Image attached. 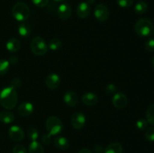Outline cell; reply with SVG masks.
<instances>
[{
	"mask_svg": "<svg viewBox=\"0 0 154 153\" xmlns=\"http://www.w3.org/2000/svg\"><path fill=\"white\" fill-rule=\"evenodd\" d=\"M98 100L99 98L93 92L85 93L82 97V102L87 106H93L97 104Z\"/></svg>",
	"mask_w": 154,
	"mask_h": 153,
	"instance_id": "obj_15",
	"label": "cell"
},
{
	"mask_svg": "<svg viewBox=\"0 0 154 153\" xmlns=\"http://www.w3.org/2000/svg\"><path fill=\"white\" fill-rule=\"evenodd\" d=\"M123 146L119 142L110 143L105 149V153H123Z\"/></svg>",
	"mask_w": 154,
	"mask_h": 153,
	"instance_id": "obj_20",
	"label": "cell"
},
{
	"mask_svg": "<svg viewBox=\"0 0 154 153\" xmlns=\"http://www.w3.org/2000/svg\"><path fill=\"white\" fill-rule=\"evenodd\" d=\"M135 31L139 36L147 37L153 33V24L149 19L141 18L135 22Z\"/></svg>",
	"mask_w": 154,
	"mask_h": 153,
	"instance_id": "obj_3",
	"label": "cell"
},
{
	"mask_svg": "<svg viewBox=\"0 0 154 153\" xmlns=\"http://www.w3.org/2000/svg\"><path fill=\"white\" fill-rule=\"evenodd\" d=\"M48 46L51 50H57L61 48L62 41L59 38H53L48 42Z\"/></svg>",
	"mask_w": 154,
	"mask_h": 153,
	"instance_id": "obj_24",
	"label": "cell"
},
{
	"mask_svg": "<svg viewBox=\"0 0 154 153\" xmlns=\"http://www.w3.org/2000/svg\"><path fill=\"white\" fill-rule=\"evenodd\" d=\"M30 47H31L32 52L38 56H42L48 52V46L46 41L45 39L39 36L35 37L32 40Z\"/></svg>",
	"mask_w": 154,
	"mask_h": 153,
	"instance_id": "obj_5",
	"label": "cell"
},
{
	"mask_svg": "<svg viewBox=\"0 0 154 153\" xmlns=\"http://www.w3.org/2000/svg\"><path fill=\"white\" fill-rule=\"evenodd\" d=\"M90 4L86 2H82L78 4L77 8V15L81 19H85L90 15Z\"/></svg>",
	"mask_w": 154,
	"mask_h": 153,
	"instance_id": "obj_14",
	"label": "cell"
},
{
	"mask_svg": "<svg viewBox=\"0 0 154 153\" xmlns=\"http://www.w3.org/2000/svg\"><path fill=\"white\" fill-rule=\"evenodd\" d=\"M39 134L38 131L36 128H30L27 131V136L29 139L31 140L32 141H35L38 138Z\"/></svg>",
	"mask_w": 154,
	"mask_h": 153,
	"instance_id": "obj_26",
	"label": "cell"
},
{
	"mask_svg": "<svg viewBox=\"0 0 154 153\" xmlns=\"http://www.w3.org/2000/svg\"><path fill=\"white\" fill-rule=\"evenodd\" d=\"M17 90L11 86L5 87L0 91V104L7 110H12L17 104Z\"/></svg>",
	"mask_w": 154,
	"mask_h": 153,
	"instance_id": "obj_1",
	"label": "cell"
},
{
	"mask_svg": "<svg viewBox=\"0 0 154 153\" xmlns=\"http://www.w3.org/2000/svg\"><path fill=\"white\" fill-rule=\"evenodd\" d=\"M78 153H92V152L90 151L89 148H82V149L80 150L79 152H78Z\"/></svg>",
	"mask_w": 154,
	"mask_h": 153,
	"instance_id": "obj_38",
	"label": "cell"
},
{
	"mask_svg": "<svg viewBox=\"0 0 154 153\" xmlns=\"http://www.w3.org/2000/svg\"><path fill=\"white\" fill-rule=\"evenodd\" d=\"M152 64H153V66L154 68V56L153 57V58H152Z\"/></svg>",
	"mask_w": 154,
	"mask_h": 153,
	"instance_id": "obj_40",
	"label": "cell"
},
{
	"mask_svg": "<svg viewBox=\"0 0 154 153\" xmlns=\"http://www.w3.org/2000/svg\"><path fill=\"white\" fill-rule=\"evenodd\" d=\"M135 12L138 14H143L147 10V4L144 2H139L137 3L134 8Z\"/></svg>",
	"mask_w": 154,
	"mask_h": 153,
	"instance_id": "obj_23",
	"label": "cell"
},
{
	"mask_svg": "<svg viewBox=\"0 0 154 153\" xmlns=\"http://www.w3.org/2000/svg\"><path fill=\"white\" fill-rule=\"evenodd\" d=\"M63 100L69 106H75L78 102V97L77 93L73 91H68L63 95Z\"/></svg>",
	"mask_w": 154,
	"mask_h": 153,
	"instance_id": "obj_13",
	"label": "cell"
},
{
	"mask_svg": "<svg viewBox=\"0 0 154 153\" xmlns=\"http://www.w3.org/2000/svg\"><path fill=\"white\" fill-rule=\"evenodd\" d=\"M21 86H22V81L19 78H14L10 82V86L16 90L20 88Z\"/></svg>",
	"mask_w": 154,
	"mask_h": 153,
	"instance_id": "obj_31",
	"label": "cell"
},
{
	"mask_svg": "<svg viewBox=\"0 0 154 153\" xmlns=\"http://www.w3.org/2000/svg\"><path fill=\"white\" fill-rule=\"evenodd\" d=\"M18 33L23 38L29 37L32 33V27L29 24L26 22H21L18 26Z\"/></svg>",
	"mask_w": 154,
	"mask_h": 153,
	"instance_id": "obj_17",
	"label": "cell"
},
{
	"mask_svg": "<svg viewBox=\"0 0 154 153\" xmlns=\"http://www.w3.org/2000/svg\"><path fill=\"white\" fill-rule=\"evenodd\" d=\"M8 61L9 62H10V64H16L17 63H18V62H19V58H18V57L17 56H11Z\"/></svg>",
	"mask_w": 154,
	"mask_h": 153,
	"instance_id": "obj_36",
	"label": "cell"
},
{
	"mask_svg": "<svg viewBox=\"0 0 154 153\" xmlns=\"http://www.w3.org/2000/svg\"><path fill=\"white\" fill-rule=\"evenodd\" d=\"M146 116H147V122L152 125H154V104L149 106L147 110Z\"/></svg>",
	"mask_w": 154,
	"mask_h": 153,
	"instance_id": "obj_25",
	"label": "cell"
},
{
	"mask_svg": "<svg viewBox=\"0 0 154 153\" xmlns=\"http://www.w3.org/2000/svg\"><path fill=\"white\" fill-rule=\"evenodd\" d=\"M33 111H34V106L30 102H23L17 107L18 114L23 117L30 116Z\"/></svg>",
	"mask_w": 154,
	"mask_h": 153,
	"instance_id": "obj_12",
	"label": "cell"
},
{
	"mask_svg": "<svg viewBox=\"0 0 154 153\" xmlns=\"http://www.w3.org/2000/svg\"><path fill=\"white\" fill-rule=\"evenodd\" d=\"M54 145L60 149H66L69 147V142L64 136H59L54 140Z\"/></svg>",
	"mask_w": 154,
	"mask_h": 153,
	"instance_id": "obj_19",
	"label": "cell"
},
{
	"mask_svg": "<svg viewBox=\"0 0 154 153\" xmlns=\"http://www.w3.org/2000/svg\"><path fill=\"white\" fill-rule=\"evenodd\" d=\"M94 16L99 22H105L109 17V10L108 7L103 4H97L95 8Z\"/></svg>",
	"mask_w": 154,
	"mask_h": 153,
	"instance_id": "obj_6",
	"label": "cell"
},
{
	"mask_svg": "<svg viewBox=\"0 0 154 153\" xmlns=\"http://www.w3.org/2000/svg\"><path fill=\"white\" fill-rule=\"evenodd\" d=\"M86 122H87V119H86L85 115L81 112H75L71 118L72 127L76 130L82 129L85 126Z\"/></svg>",
	"mask_w": 154,
	"mask_h": 153,
	"instance_id": "obj_7",
	"label": "cell"
},
{
	"mask_svg": "<svg viewBox=\"0 0 154 153\" xmlns=\"http://www.w3.org/2000/svg\"><path fill=\"white\" fill-rule=\"evenodd\" d=\"M60 82L61 80L60 75L56 73L50 74L45 80V84L50 89H56L58 88L60 85Z\"/></svg>",
	"mask_w": 154,
	"mask_h": 153,
	"instance_id": "obj_10",
	"label": "cell"
},
{
	"mask_svg": "<svg viewBox=\"0 0 154 153\" xmlns=\"http://www.w3.org/2000/svg\"><path fill=\"white\" fill-rule=\"evenodd\" d=\"M145 137L150 142H154V128L149 127L146 128Z\"/></svg>",
	"mask_w": 154,
	"mask_h": 153,
	"instance_id": "obj_28",
	"label": "cell"
},
{
	"mask_svg": "<svg viewBox=\"0 0 154 153\" xmlns=\"http://www.w3.org/2000/svg\"><path fill=\"white\" fill-rule=\"evenodd\" d=\"M10 65L11 64L8 60L5 59V58L0 59V76L5 75L8 72Z\"/></svg>",
	"mask_w": 154,
	"mask_h": 153,
	"instance_id": "obj_22",
	"label": "cell"
},
{
	"mask_svg": "<svg viewBox=\"0 0 154 153\" xmlns=\"http://www.w3.org/2000/svg\"><path fill=\"white\" fill-rule=\"evenodd\" d=\"M12 15L16 20L24 22L30 16L29 7L22 2H17L12 8Z\"/></svg>",
	"mask_w": 154,
	"mask_h": 153,
	"instance_id": "obj_2",
	"label": "cell"
},
{
	"mask_svg": "<svg viewBox=\"0 0 154 153\" xmlns=\"http://www.w3.org/2000/svg\"><path fill=\"white\" fill-rule=\"evenodd\" d=\"M147 125H148V122H147V119H145V118H141L136 122V127L140 130H145L147 128Z\"/></svg>",
	"mask_w": 154,
	"mask_h": 153,
	"instance_id": "obj_27",
	"label": "cell"
},
{
	"mask_svg": "<svg viewBox=\"0 0 154 153\" xmlns=\"http://www.w3.org/2000/svg\"><path fill=\"white\" fill-rule=\"evenodd\" d=\"M72 13V7L68 3H63L59 6L57 9V14H58L59 18L63 20H66L70 18Z\"/></svg>",
	"mask_w": 154,
	"mask_h": 153,
	"instance_id": "obj_11",
	"label": "cell"
},
{
	"mask_svg": "<svg viewBox=\"0 0 154 153\" xmlns=\"http://www.w3.org/2000/svg\"><path fill=\"white\" fill-rule=\"evenodd\" d=\"M45 149L40 142L37 140L32 141L29 146V153H44Z\"/></svg>",
	"mask_w": 154,
	"mask_h": 153,
	"instance_id": "obj_21",
	"label": "cell"
},
{
	"mask_svg": "<svg viewBox=\"0 0 154 153\" xmlns=\"http://www.w3.org/2000/svg\"><path fill=\"white\" fill-rule=\"evenodd\" d=\"M117 2L120 7L127 8L133 4L134 0H117Z\"/></svg>",
	"mask_w": 154,
	"mask_h": 153,
	"instance_id": "obj_29",
	"label": "cell"
},
{
	"mask_svg": "<svg viewBox=\"0 0 154 153\" xmlns=\"http://www.w3.org/2000/svg\"><path fill=\"white\" fill-rule=\"evenodd\" d=\"M95 1H96V0H88V1H87L88 2H87V3H88L89 4H93V3L95 2Z\"/></svg>",
	"mask_w": 154,
	"mask_h": 153,
	"instance_id": "obj_39",
	"label": "cell"
},
{
	"mask_svg": "<svg viewBox=\"0 0 154 153\" xmlns=\"http://www.w3.org/2000/svg\"><path fill=\"white\" fill-rule=\"evenodd\" d=\"M94 151L96 153H103L105 152V149H104V148L102 146L96 145L94 147Z\"/></svg>",
	"mask_w": 154,
	"mask_h": 153,
	"instance_id": "obj_37",
	"label": "cell"
},
{
	"mask_svg": "<svg viewBox=\"0 0 154 153\" xmlns=\"http://www.w3.org/2000/svg\"><path fill=\"white\" fill-rule=\"evenodd\" d=\"M52 138H51V135L49 134H45L42 136V142L45 145H49L51 142Z\"/></svg>",
	"mask_w": 154,
	"mask_h": 153,
	"instance_id": "obj_35",
	"label": "cell"
},
{
	"mask_svg": "<svg viewBox=\"0 0 154 153\" xmlns=\"http://www.w3.org/2000/svg\"><path fill=\"white\" fill-rule=\"evenodd\" d=\"M15 119L14 114L10 111H2L0 112V122L4 124H10Z\"/></svg>",
	"mask_w": 154,
	"mask_h": 153,
	"instance_id": "obj_18",
	"label": "cell"
},
{
	"mask_svg": "<svg viewBox=\"0 0 154 153\" xmlns=\"http://www.w3.org/2000/svg\"><path fill=\"white\" fill-rule=\"evenodd\" d=\"M13 153H27L26 148L23 145H16L13 148Z\"/></svg>",
	"mask_w": 154,
	"mask_h": 153,
	"instance_id": "obj_34",
	"label": "cell"
},
{
	"mask_svg": "<svg viewBox=\"0 0 154 153\" xmlns=\"http://www.w3.org/2000/svg\"><path fill=\"white\" fill-rule=\"evenodd\" d=\"M46 128L48 130V134L51 136L57 135L62 132L63 129V123L60 118L58 117L52 116L48 117V119L46 120Z\"/></svg>",
	"mask_w": 154,
	"mask_h": 153,
	"instance_id": "obj_4",
	"label": "cell"
},
{
	"mask_svg": "<svg viewBox=\"0 0 154 153\" xmlns=\"http://www.w3.org/2000/svg\"><path fill=\"white\" fill-rule=\"evenodd\" d=\"M145 46L146 50L148 52H153L154 51V38H151L148 39L147 41L145 42Z\"/></svg>",
	"mask_w": 154,
	"mask_h": 153,
	"instance_id": "obj_30",
	"label": "cell"
},
{
	"mask_svg": "<svg viewBox=\"0 0 154 153\" xmlns=\"http://www.w3.org/2000/svg\"><path fill=\"white\" fill-rule=\"evenodd\" d=\"M33 4L38 8H44L49 3V0H32Z\"/></svg>",
	"mask_w": 154,
	"mask_h": 153,
	"instance_id": "obj_33",
	"label": "cell"
},
{
	"mask_svg": "<svg viewBox=\"0 0 154 153\" xmlns=\"http://www.w3.org/2000/svg\"><path fill=\"white\" fill-rule=\"evenodd\" d=\"M8 136L12 140L21 141L24 138L25 134L23 129L20 126L12 125L8 130Z\"/></svg>",
	"mask_w": 154,
	"mask_h": 153,
	"instance_id": "obj_8",
	"label": "cell"
},
{
	"mask_svg": "<svg viewBox=\"0 0 154 153\" xmlns=\"http://www.w3.org/2000/svg\"><path fill=\"white\" fill-rule=\"evenodd\" d=\"M21 47V43L19 39L13 38L9 39L8 40L6 43V48H7L8 50L11 52H16L20 49Z\"/></svg>",
	"mask_w": 154,
	"mask_h": 153,
	"instance_id": "obj_16",
	"label": "cell"
},
{
	"mask_svg": "<svg viewBox=\"0 0 154 153\" xmlns=\"http://www.w3.org/2000/svg\"><path fill=\"white\" fill-rule=\"evenodd\" d=\"M105 92L109 94H114L117 92V87L114 84H108L105 88Z\"/></svg>",
	"mask_w": 154,
	"mask_h": 153,
	"instance_id": "obj_32",
	"label": "cell"
},
{
	"mask_svg": "<svg viewBox=\"0 0 154 153\" xmlns=\"http://www.w3.org/2000/svg\"><path fill=\"white\" fill-rule=\"evenodd\" d=\"M128 98L122 92H117L114 94L112 98V104L117 109H123L127 105Z\"/></svg>",
	"mask_w": 154,
	"mask_h": 153,
	"instance_id": "obj_9",
	"label": "cell"
},
{
	"mask_svg": "<svg viewBox=\"0 0 154 153\" xmlns=\"http://www.w3.org/2000/svg\"><path fill=\"white\" fill-rule=\"evenodd\" d=\"M55 2H63V1H66V0H54Z\"/></svg>",
	"mask_w": 154,
	"mask_h": 153,
	"instance_id": "obj_41",
	"label": "cell"
}]
</instances>
